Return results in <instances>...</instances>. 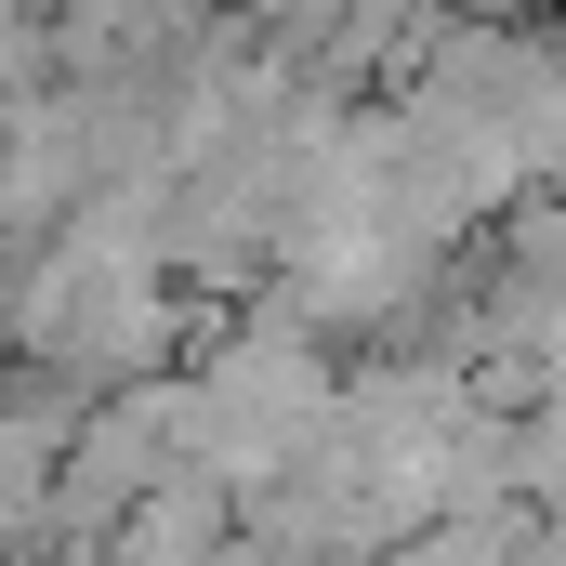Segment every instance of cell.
Masks as SVG:
<instances>
[{"label": "cell", "mask_w": 566, "mask_h": 566, "mask_svg": "<svg viewBox=\"0 0 566 566\" xmlns=\"http://www.w3.org/2000/svg\"><path fill=\"white\" fill-rule=\"evenodd\" d=\"M238 541H251V501L224 488V474H158L133 514H119V541H106V566H238Z\"/></svg>", "instance_id": "obj_5"}, {"label": "cell", "mask_w": 566, "mask_h": 566, "mask_svg": "<svg viewBox=\"0 0 566 566\" xmlns=\"http://www.w3.org/2000/svg\"><path fill=\"white\" fill-rule=\"evenodd\" d=\"M0 356H13V251H0Z\"/></svg>", "instance_id": "obj_7"}, {"label": "cell", "mask_w": 566, "mask_h": 566, "mask_svg": "<svg viewBox=\"0 0 566 566\" xmlns=\"http://www.w3.org/2000/svg\"><path fill=\"white\" fill-rule=\"evenodd\" d=\"M93 198V133H80V93H13L0 106V251H53L66 211Z\"/></svg>", "instance_id": "obj_2"}, {"label": "cell", "mask_w": 566, "mask_h": 566, "mask_svg": "<svg viewBox=\"0 0 566 566\" xmlns=\"http://www.w3.org/2000/svg\"><path fill=\"white\" fill-rule=\"evenodd\" d=\"M329 409H343V369H329V343L303 316H277V303H251L238 329H211L185 356V461L224 474L238 501H264L290 461L329 434Z\"/></svg>", "instance_id": "obj_1"}, {"label": "cell", "mask_w": 566, "mask_h": 566, "mask_svg": "<svg viewBox=\"0 0 566 566\" xmlns=\"http://www.w3.org/2000/svg\"><path fill=\"white\" fill-rule=\"evenodd\" d=\"M0 13H40V27H53V13H66V0H0Z\"/></svg>", "instance_id": "obj_8"}, {"label": "cell", "mask_w": 566, "mask_h": 566, "mask_svg": "<svg viewBox=\"0 0 566 566\" xmlns=\"http://www.w3.org/2000/svg\"><path fill=\"white\" fill-rule=\"evenodd\" d=\"M422 13H474V27H514L527 0H422Z\"/></svg>", "instance_id": "obj_6"}, {"label": "cell", "mask_w": 566, "mask_h": 566, "mask_svg": "<svg viewBox=\"0 0 566 566\" xmlns=\"http://www.w3.org/2000/svg\"><path fill=\"white\" fill-rule=\"evenodd\" d=\"M80 422H93V396H66L53 369L0 356V554H40L53 488H66V461H80Z\"/></svg>", "instance_id": "obj_4"}, {"label": "cell", "mask_w": 566, "mask_h": 566, "mask_svg": "<svg viewBox=\"0 0 566 566\" xmlns=\"http://www.w3.org/2000/svg\"><path fill=\"white\" fill-rule=\"evenodd\" d=\"M211 40V0H66L53 13V80L66 93H158Z\"/></svg>", "instance_id": "obj_3"}]
</instances>
